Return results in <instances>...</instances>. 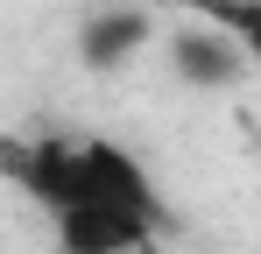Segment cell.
Segmentation results:
<instances>
[{
    "instance_id": "1",
    "label": "cell",
    "mask_w": 261,
    "mask_h": 254,
    "mask_svg": "<svg viewBox=\"0 0 261 254\" xmlns=\"http://www.w3.org/2000/svg\"><path fill=\"white\" fill-rule=\"evenodd\" d=\"M7 176L49 219L71 212V205H134V212L163 219L148 163L134 148H120V141H106V134H36V141H14L7 148Z\"/></svg>"
},
{
    "instance_id": "4",
    "label": "cell",
    "mask_w": 261,
    "mask_h": 254,
    "mask_svg": "<svg viewBox=\"0 0 261 254\" xmlns=\"http://www.w3.org/2000/svg\"><path fill=\"white\" fill-rule=\"evenodd\" d=\"M170 78L191 85V92H233L247 78V42L233 29H176L170 36Z\"/></svg>"
},
{
    "instance_id": "3",
    "label": "cell",
    "mask_w": 261,
    "mask_h": 254,
    "mask_svg": "<svg viewBox=\"0 0 261 254\" xmlns=\"http://www.w3.org/2000/svg\"><path fill=\"white\" fill-rule=\"evenodd\" d=\"M155 226H163L155 212H134V205H71L49 219L57 254H148Z\"/></svg>"
},
{
    "instance_id": "2",
    "label": "cell",
    "mask_w": 261,
    "mask_h": 254,
    "mask_svg": "<svg viewBox=\"0 0 261 254\" xmlns=\"http://www.w3.org/2000/svg\"><path fill=\"white\" fill-rule=\"evenodd\" d=\"M148 42H155V14H148L141 0H106V7H85V14H78L71 49H78L85 71L113 78V71H127Z\"/></svg>"
},
{
    "instance_id": "5",
    "label": "cell",
    "mask_w": 261,
    "mask_h": 254,
    "mask_svg": "<svg viewBox=\"0 0 261 254\" xmlns=\"http://www.w3.org/2000/svg\"><path fill=\"white\" fill-rule=\"evenodd\" d=\"M205 14H219V29L247 42V57H261V0H198Z\"/></svg>"
}]
</instances>
